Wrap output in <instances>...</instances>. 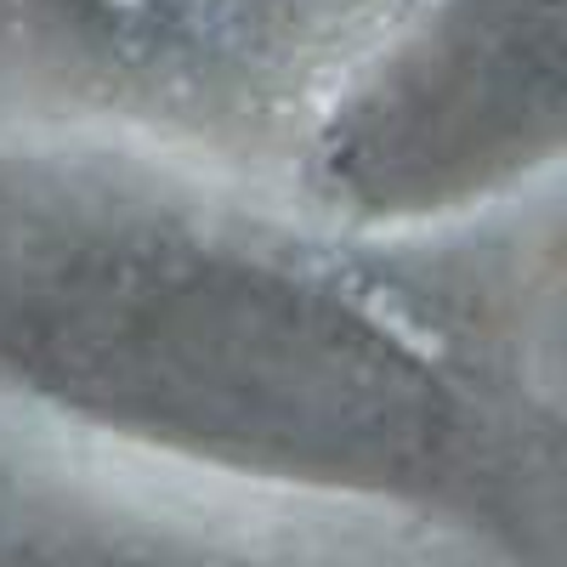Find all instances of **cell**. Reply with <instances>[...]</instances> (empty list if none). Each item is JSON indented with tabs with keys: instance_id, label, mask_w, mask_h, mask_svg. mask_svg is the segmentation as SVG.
I'll use <instances>...</instances> for the list:
<instances>
[{
	"instance_id": "cell-1",
	"label": "cell",
	"mask_w": 567,
	"mask_h": 567,
	"mask_svg": "<svg viewBox=\"0 0 567 567\" xmlns=\"http://www.w3.org/2000/svg\"><path fill=\"white\" fill-rule=\"evenodd\" d=\"M0 420L561 567V398L494 284L142 154L0 136Z\"/></svg>"
},
{
	"instance_id": "cell-2",
	"label": "cell",
	"mask_w": 567,
	"mask_h": 567,
	"mask_svg": "<svg viewBox=\"0 0 567 567\" xmlns=\"http://www.w3.org/2000/svg\"><path fill=\"white\" fill-rule=\"evenodd\" d=\"M414 0H0V136L182 165H290Z\"/></svg>"
},
{
	"instance_id": "cell-3",
	"label": "cell",
	"mask_w": 567,
	"mask_h": 567,
	"mask_svg": "<svg viewBox=\"0 0 567 567\" xmlns=\"http://www.w3.org/2000/svg\"><path fill=\"white\" fill-rule=\"evenodd\" d=\"M567 154V0H414L318 103L284 176L369 245L460 227Z\"/></svg>"
},
{
	"instance_id": "cell-4",
	"label": "cell",
	"mask_w": 567,
	"mask_h": 567,
	"mask_svg": "<svg viewBox=\"0 0 567 567\" xmlns=\"http://www.w3.org/2000/svg\"><path fill=\"white\" fill-rule=\"evenodd\" d=\"M0 567H499L374 516L227 494L0 420Z\"/></svg>"
}]
</instances>
